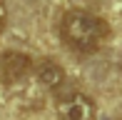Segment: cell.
<instances>
[{"instance_id":"cell-5","label":"cell","mask_w":122,"mask_h":120,"mask_svg":"<svg viewBox=\"0 0 122 120\" xmlns=\"http://www.w3.org/2000/svg\"><path fill=\"white\" fill-rule=\"evenodd\" d=\"M5 25H8V5L5 0H0V33L5 30Z\"/></svg>"},{"instance_id":"cell-2","label":"cell","mask_w":122,"mask_h":120,"mask_svg":"<svg viewBox=\"0 0 122 120\" xmlns=\"http://www.w3.org/2000/svg\"><path fill=\"white\" fill-rule=\"evenodd\" d=\"M60 113L65 115V120H97V108L95 100L85 93H67L57 100Z\"/></svg>"},{"instance_id":"cell-4","label":"cell","mask_w":122,"mask_h":120,"mask_svg":"<svg viewBox=\"0 0 122 120\" xmlns=\"http://www.w3.org/2000/svg\"><path fill=\"white\" fill-rule=\"evenodd\" d=\"M37 83L42 85V88H47V90H57V88H62L65 85V68L60 63H55V60H42L40 65H37Z\"/></svg>"},{"instance_id":"cell-1","label":"cell","mask_w":122,"mask_h":120,"mask_svg":"<svg viewBox=\"0 0 122 120\" xmlns=\"http://www.w3.org/2000/svg\"><path fill=\"white\" fill-rule=\"evenodd\" d=\"M110 35V25L105 23L100 15L87 13V10H67L62 15V23H60V38L62 43L75 53L82 55H90L95 53Z\"/></svg>"},{"instance_id":"cell-3","label":"cell","mask_w":122,"mask_h":120,"mask_svg":"<svg viewBox=\"0 0 122 120\" xmlns=\"http://www.w3.org/2000/svg\"><path fill=\"white\" fill-rule=\"evenodd\" d=\"M32 70V58L23 50H8L0 58V78L5 83H18Z\"/></svg>"}]
</instances>
